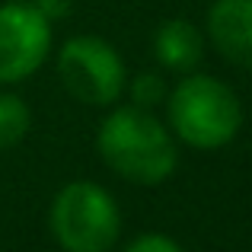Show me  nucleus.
<instances>
[{
	"instance_id": "39448f33",
	"label": "nucleus",
	"mask_w": 252,
	"mask_h": 252,
	"mask_svg": "<svg viewBox=\"0 0 252 252\" xmlns=\"http://www.w3.org/2000/svg\"><path fill=\"white\" fill-rule=\"evenodd\" d=\"M51 48V19L35 3L0 6V83H23L45 64Z\"/></svg>"
},
{
	"instance_id": "1a4fd4ad",
	"label": "nucleus",
	"mask_w": 252,
	"mask_h": 252,
	"mask_svg": "<svg viewBox=\"0 0 252 252\" xmlns=\"http://www.w3.org/2000/svg\"><path fill=\"white\" fill-rule=\"evenodd\" d=\"M128 90H131V99H134V105H141V109H154V105L166 102V96H169L163 74H150V70L137 74L134 80L128 83Z\"/></svg>"
},
{
	"instance_id": "6e6552de",
	"label": "nucleus",
	"mask_w": 252,
	"mask_h": 252,
	"mask_svg": "<svg viewBox=\"0 0 252 252\" xmlns=\"http://www.w3.org/2000/svg\"><path fill=\"white\" fill-rule=\"evenodd\" d=\"M32 125V112L13 93H0V154L13 150L26 134H29Z\"/></svg>"
},
{
	"instance_id": "0eeeda50",
	"label": "nucleus",
	"mask_w": 252,
	"mask_h": 252,
	"mask_svg": "<svg viewBox=\"0 0 252 252\" xmlns=\"http://www.w3.org/2000/svg\"><path fill=\"white\" fill-rule=\"evenodd\" d=\"M154 55L166 70L191 74L204 55L201 29L189 19H163L160 29L154 32Z\"/></svg>"
},
{
	"instance_id": "f8f14e48",
	"label": "nucleus",
	"mask_w": 252,
	"mask_h": 252,
	"mask_svg": "<svg viewBox=\"0 0 252 252\" xmlns=\"http://www.w3.org/2000/svg\"><path fill=\"white\" fill-rule=\"evenodd\" d=\"M6 3H32V0H6Z\"/></svg>"
},
{
	"instance_id": "423d86ee",
	"label": "nucleus",
	"mask_w": 252,
	"mask_h": 252,
	"mask_svg": "<svg viewBox=\"0 0 252 252\" xmlns=\"http://www.w3.org/2000/svg\"><path fill=\"white\" fill-rule=\"evenodd\" d=\"M208 38L220 58L252 70V0H214L208 10Z\"/></svg>"
},
{
	"instance_id": "9b49d317",
	"label": "nucleus",
	"mask_w": 252,
	"mask_h": 252,
	"mask_svg": "<svg viewBox=\"0 0 252 252\" xmlns=\"http://www.w3.org/2000/svg\"><path fill=\"white\" fill-rule=\"evenodd\" d=\"M32 3L38 6V13H42L45 19H61L70 13V3L74 0H32Z\"/></svg>"
},
{
	"instance_id": "f257e3e1",
	"label": "nucleus",
	"mask_w": 252,
	"mask_h": 252,
	"mask_svg": "<svg viewBox=\"0 0 252 252\" xmlns=\"http://www.w3.org/2000/svg\"><path fill=\"white\" fill-rule=\"evenodd\" d=\"M96 150L115 176L134 185L166 182L179 163L172 131L141 105H118L115 112H109L99 125Z\"/></svg>"
},
{
	"instance_id": "f03ea898",
	"label": "nucleus",
	"mask_w": 252,
	"mask_h": 252,
	"mask_svg": "<svg viewBox=\"0 0 252 252\" xmlns=\"http://www.w3.org/2000/svg\"><path fill=\"white\" fill-rule=\"evenodd\" d=\"M166 128L195 150H220L240 134L243 105L236 93L211 74H185L166 96Z\"/></svg>"
},
{
	"instance_id": "9d476101",
	"label": "nucleus",
	"mask_w": 252,
	"mask_h": 252,
	"mask_svg": "<svg viewBox=\"0 0 252 252\" xmlns=\"http://www.w3.org/2000/svg\"><path fill=\"white\" fill-rule=\"evenodd\" d=\"M125 252H185V249L166 233H144L137 240H131L125 246Z\"/></svg>"
},
{
	"instance_id": "20e7f679",
	"label": "nucleus",
	"mask_w": 252,
	"mask_h": 252,
	"mask_svg": "<svg viewBox=\"0 0 252 252\" xmlns=\"http://www.w3.org/2000/svg\"><path fill=\"white\" fill-rule=\"evenodd\" d=\"M58 77L83 105H112L125 93V61L105 38L74 35L58 51Z\"/></svg>"
},
{
	"instance_id": "7ed1b4c3",
	"label": "nucleus",
	"mask_w": 252,
	"mask_h": 252,
	"mask_svg": "<svg viewBox=\"0 0 252 252\" xmlns=\"http://www.w3.org/2000/svg\"><path fill=\"white\" fill-rule=\"evenodd\" d=\"M48 227L64 252H109L122 233V211L102 185L80 179L55 195Z\"/></svg>"
}]
</instances>
